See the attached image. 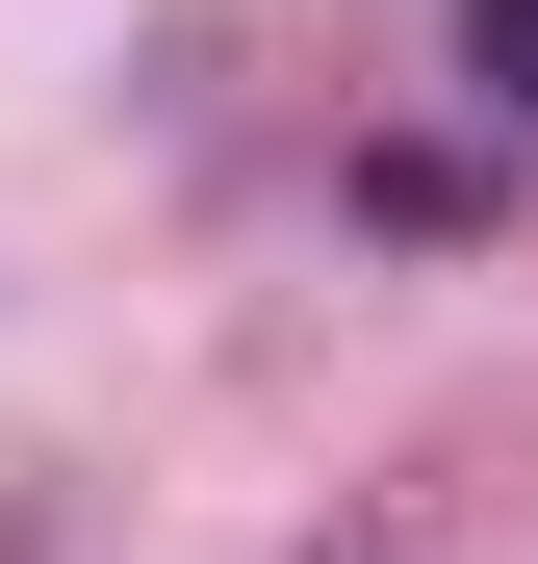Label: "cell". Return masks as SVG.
Instances as JSON below:
<instances>
[{"label":"cell","instance_id":"1","mask_svg":"<svg viewBox=\"0 0 538 564\" xmlns=\"http://www.w3.org/2000/svg\"><path fill=\"white\" fill-rule=\"evenodd\" d=\"M462 77H487V104L538 129V0H487V52H462Z\"/></svg>","mask_w":538,"mask_h":564}]
</instances>
